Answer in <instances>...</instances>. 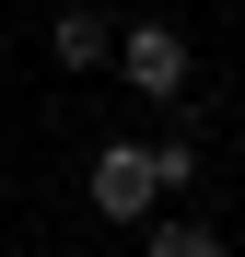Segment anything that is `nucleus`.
Listing matches in <instances>:
<instances>
[{
    "label": "nucleus",
    "instance_id": "nucleus-1",
    "mask_svg": "<svg viewBox=\"0 0 245 257\" xmlns=\"http://www.w3.org/2000/svg\"><path fill=\"white\" fill-rule=\"evenodd\" d=\"M82 199H94L105 222H163V187H152V152H140V141H105Z\"/></svg>",
    "mask_w": 245,
    "mask_h": 257
},
{
    "label": "nucleus",
    "instance_id": "nucleus-2",
    "mask_svg": "<svg viewBox=\"0 0 245 257\" xmlns=\"http://www.w3.org/2000/svg\"><path fill=\"white\" fill-rule=\"evenodd\" d=\"M117 70H129V94H163V105H175L187 94V35L175 24H129V35H117Z\"/></svg>",
    "mask_w": 245,
    "mask_h": 257
},
{
    "label": "nucleus",
    "instance_id": "nucleus-5",
    "mask_svg": "<svg viewBox=\"0 0 245 257\" xmlns=\"http://www.w3.org/2000/svg\"><path fill=\"white\" fill-rule=\"evenodd\" d=\"M152 187H163V199L198 187V141H152Z\"/></svg>",
    "mask_w": 245,
    "mask_h": 257
},
{
    "label": "nucleus",
    "instance_id": "nucleus-4",
    "mask_svg": "<svg viewBox=\"0 0 245 257\" xmlns=\"http://www.w3.org/2000/svg\"><path fill=\"white\" fill-rule=\"evenodd\" d=\"M140 257H222V234L187 222V210H163V222H140Z\"/></svg>",
    "mask_w": 245,
    "mask_h": 257
},
{
    "label": "nucleus",
    "instance_id": "nucleus-3",
    "mask_svg": "<svg viewBox=\"0 0 245 257\" xmlns=\"http://www.w3.org/2000/svg\"><path fill=\"white\" fill-rule=\"evenodd\" d=\"M47 47H59V70H94V59H117V24H105V12H59Z\"/></svg>",
    "mask_w": 245,
    "mask_h": 257
}]
</instances>
